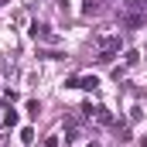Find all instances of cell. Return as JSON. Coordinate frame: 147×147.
Wrapping results in <instances>:
<instances>
[{"label": "cell", "instance_id": "12", "mask_svg": "<svg viewBox=\"0 0 147 147\" xmlns=\"http://www.w3.org/2000/svg\"><path fill=\"white\" fill-rule=\"evenodd\" d=\"M140 10H144V14H147V0H140Z\"/></svg>", "mask_w": 147, "mask_h": 147}, {"label": "cell", "instance_id": "4", "mask_svg": "<svg viewBox=\"0 0 147 147\" xmlns=\"http://www.w3.org/2000/svg\"><path fill=\"white\" fill-rule=\"evenodd\" d=\"M28 31H31V38H34V41H55V34H51L45 24H31Z\"/></svg>", "mask_w": 147, "mask_h": 147}, {"label": "cell", "instance_id": "13", "mask_svg": "<svg viewBox=\"0 0 147 147\" xmlns=\"http://www.w3.org/2000/svg\"><path fill=\"white\" fill-rule=\"evenodd\" d=\"M140 147H147V137H144V140H140Z\"/></svg>", "mask_w": 147, "mask_h": 147}, {"label": "cell", "instance_id": "11", "mask_svg": "<svg viewBox=\"0 0 147 147\" xmlns=\"http://www.w3.org/2000/svg\"><path fill=\"white\" fill-rule=\"evenodd\" d=\"M123 7H127V10H137V7H140V0H123Z\"/></svg>", "mask_w": 147, "mask_h": 147}, {"label": "cell", "instance_id": "9", "mask_svg": "<svg viewBox=\"0 0 147 147\" xmlns=\"http://www.w3.org/2000/svg\"><path fill=\"white\" fill-rule=\"evenodd\" d=\"M38 58H65L62 51H38Z\"/></svg>", "mask_w": 147, "mask_h": 147}, {"label": "cell", "instance_id": "6", "mask_svg": "<svg viewBox=\"0 0 147 147\" xmlns=\"http://www.w3.org/2000/svg\"><path fill=\"white\" fill-rule=\"evenodd\" d=\"M99 10H103V0H86V3H82V14H89V17L99 14Z\"/></svg>", "mask_w": 147, "mask_h": 147}, {"label": "cell", "instance_id": "7", "mask_svg": "<svg viewBox=\"0 0 147 147\" xmlns=\"http://www.w3.org/2000/svg\"><path fill=\"white\" fill-rule=\"evenodd\" d=\"M31 140H34V130L24 127V130H21V144H31Z\"/></svg>", "mask_w": 147, "mask_h": 147}, {"label": "cell", "instance_id": "1", "mask_svg": "<svg viewBox=\"0 0 147 147\" xmlns=\"http://www.w3.org/2000/svg\"><path fill=\"white\" fill-rule=\"evenodd\" d=\"M123 48V41H120V34H110V38H103L99 41V62H110L113 55Z\"/></svg>", "mask_w": 147, "mask_h": 147}, {"label": "cell", "instance_id": "10", "mask_svg": "<svg viewBox=\"0 0 147 147\" xmlns=\"http://www.w3.org/2000/svg\"><path fill=\"white\" fill-rule=\"evenodd\" d=\"M38 110H41V103H38V99H31V103H28V113H31V116H38Z\"/></svg>", "mask_w": 147, "mask_h": 147}, {"label": "cell", "instance_id": "2", "mask_svg": "<svg viewBox=\"0 0 147 147\" xmlns=\"http://www.w3.org/2000/svg\"><path fill=\"white\" fill-rule=\"evenodd\" d=\"M96 86H99L96 75H72V79H65V89H96Z\"/></svg>", "mask_w": 147, "mask_h": 147}, {"label": "cell", "instance_id": "5", "mask_svg": "<svg viewBox=\"0 0 147 147\" xmlns=\"http://www.w3.org/2000/svg\"><path fill=\"white\" fill-rule=\"evenodd\" d=\"M120 21H123L127 28H144V24H147V14H134V10H130V14H123Z\"/></svg>", "mask_w": 147, "mask_h": 147}, {"label": "cell", "instance_id": "8", "mask_svg": "<svg viewBox=\"0 0 147 147\" xmlns=\"http://www.w3.org/2000/svg\"><path fill=\"white\" fill-rule=\"evenodd\" d=\"M116 134H120V137H116L120 144H127V140H130V130H127V127H116Z\"/></svg>", "mask_w": 147, "mask_h": 147}, {"label": "cell", "instance_id": "14", "mask_svg": "<svg viewBox=\"0 0 147 147\" xmlns=\"http://www.w3.org/2000/svg\"><path fill=\"white\" fill-rule=\"evenodd\" d=\"M3 3H7V0H0V7H3Z\"/></svg>", "mask_w": 147, "mask_h": 147}, {"label": "cell", "instance_id": "3", "mask_svg": "<svg viewBox=\"0 0 147 147\" xmlns=\"http://www.w3.org/2000/svg\"><path fill=\"white\" fill-rule=\"evenodd\" d=\"M0 127H3V130L17 127V110H10V106H0Z\"/></svg>", "mask_w": 147, "mask_h": 147}]
</instances>
